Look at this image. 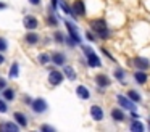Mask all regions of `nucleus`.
<instances>
[{
  "mask_svg": "<svg viewBox=\"0 0 150 132\" xmlns=\"http://www.w3.org/2000/svg\"><path fill=\"white\" fill-rule=\"evenodd\" d=\"M91 116L95 121H102L103 119V111H102V108L98 105H92L91 106Z\"/></svg>",
  "mask_w": 150,
  "mask_h": 132,
  "instance_id": "f8f14e48",
  "label": "nucleus"
},
{
  "mask_svg": "<svg viewBox=\"0 0 150 132\" xmlns=\"http://www.w3.org/2000/svg\"><path fill=\"white\" fill-rule=\"evenodd\" d=\"M149 129H150V121H149Z\"/></svg>",
  "mask_w": 150,
  "mask_h": 132,
  "instance_id": "4c0bfd02",
  "label": "nucleus"
},
{
  "mask_svg": "<svg viewBox=\"0 0 150 132\" xmlns=\"http://www.w3.org/2000/svg\"><path fill=\"white\" fill-rule=\"evenodd\" d=\"M8 48V44H7V39L0 37V52H7Z\"/></svg>",
  "mask_w": 150,
  "mask_h": 132,
  "instance_id": "cd10ccee",
  "label": "nucleus"
},
{
  "mask_svg": "<svg viewBox=\"0 0 150 132\" xmlns=\"http://www.w3.org/2000/svg\"><path fill=\"white\" fill-rule=\"evenodd\" d=\"M76 93L81 100H89L91 98V90L87 89L86 85H78L76 87Z\"/></svg>",
  "mask_w": 150,
  "mask_h": 132,
  "instance_id": "9b49d317",
  "label": "nucleus"
},
{
  "mask_svg": "<svg viewBox=\"0 0 150 132\" xmlns=\"http://www.w3.org/2000/svg\"><path fill=\"white\" fill-rule=\"evenodd\" d=\"M127 97H129L132 102H136V103H139L140 100H142V97L139 95V92H137V90H129V92H127Z\"/></svg>",
  "mask_w": 150,
  "mask_h": 132,
  "instance_id": "aec40b11",
  "label": "nucleus"
},
{
  "mask_svg": "<svg viewBox=\"0 0 150 132\" xmlns=\"http://www.w3.org/2000/svg\"><path fill=\"white\" fill-rule=\"evenodd\" d=\"M23 24H24V28H26L28 31H34V29L37 28V24H39V21H37L36 16L26 15V16L23 18Z\"/></svg>",
  "mask_w": 150,
  "mask_h": 132,
  "instance_id": "423d86ee",
  "label": "nucleus"
},
{
  "mask_svg": "<svg viewBox=\"0 0 150 132\" xmlns=\"http://www.w3.org/2000/svg\"><path fill=\"white\" fill-rule=\"evenodd\" d=\"M58 5H60V0H52V8L53 10L58 8Z\"/></svg>",
  "mask_w": 150,
  "mask_h": 132,
  "instance_id": "72a5a7b5",
  "label": "nucleus"
},
{
  "mask_svg": "<svg viewBox=\"0 0 150 132\" xmlns=\"http://www.w3.org/2000/svg\"><path fill=\"white\" fill-rule=\"evenodd\" d=\"M40 131H49V132H55V129L52 126H47V124H42L40 126Z\"/></svg>",
  "mask_w": 150,
  "mask_h": 132,
  "instance_id": "c756f323",
  "label": "nucleus"
},
{
  "mask_svg": "<svg viewBox=\"0 0 150 132\" xmlns=\"http://www.w3.org/2000/svg\"><path fill=\"white\" fill-rule=\"evenodd\" d=\"M73 10H74V13H76V16H84L86 15V3H84V0H76L74 3H73Z\"/></svg>",
  "mask_w": 150,
  "mask_h": 132,
  "instance_id": "9d476101",
  "label": "nucleus"
},
{
  "mask_svg": "<svg viewBox=\"0 0 150 132\" xmlns=\"http://www.w3.org/2000/svg\"><path fill=\"white\" fill-rule=\"evenodd\" d=\"M50 60H52V56H49L47 53H40V55H39V63H40V64H47Z\"/></svg>",
  "mask_w": 150,
  "mask_h": 132,
  "instance_id": "393cba45",
  "label": "nucleus"
},
{
  "mask_svg": "<svg viewBox=\"0 0 150 132\" xmlns=\"http://www.w3.org/2000/svg\"><path fill=\"white\" fill-rule=\"evenodd\" d=\"M39 40H40L39 34H36L34 31H29L26 35H24V42H26V44H29V45H36Z\"/></svg>",
  "mask_w": 150,
  "mask_h": 132,
  "instance_id": "4468645a",
  "label": "nucleus"
},
{
  "mask_svg": "<svg viewBox=\"0 0 150 132\" xmlns=\"http://www.w3.org/2000/svg\"><path fill=\"white\" fill-rule=\"evenodd\" d=\"M86 37H87L91 42H94V40H95V35L92 34V32H86Z\"/></svg>",
  "mask_w": 150,
  "mask_h": 132,
  "instance_id": "7c9ffc66",
  "label": "nucleus"
},
{
  "mask_svg": "<svg viewBox=\"0 0 150 132\" xmlns=\"http://www.w3.org/2000/svg\"><path fill=\"white\" fill-rule=\"evenodd\" d=\"M102 52H103V53L107 55V58H110V60H113V61H115V58H113V56H111V55H110V52H108L107 48H102Z\"/></svg>",
  "mask_w": 150,
  "mask_h": 132,
  "instance_id": "473e14b6",
  "label": "nucleus"
},
{
  "mask_svg": "<svg viewBox=\"0 0 150 132\" xmlns=\"http://www.w3.org/2000/svg\"><path fill=\"white\" fill-rule=\"evenodd\" d=\"M2 97H4L5 100H13V98H15V90L5 87V89L2 90Z\"/></svg>",
  "mask_w": 150,
  "mask_h": 132,
  "instance_id": "6ab92c4d",
  "label": "nucleus"
},
{
  "mask_svg": "<svg viewBox=\"0 0 150 132\" xmlns=\"http://www.w3.org/2000/svg\"><path fill=\"white\" fill-rule=\"evenodd\" d=\"M21 126L18 124H13V122H0V131H10V132H18Z\"/></svg>",
  "mask_w": 150,
  "mask_h": 132,
  "instance_id": "2eb2a0df",
  "label": "nucleus"
},
{
  "mask_svg": "<svg viewBox=\"0 0 150 132\" xmlns=\"http://www.w3.org/2000/svg\"><path fill=\"white\" fill-rule=\"evenodd\" d=\"M5 87H7V80H5V79H2V77H0V89L4 90Z\"/></svg>",
  "mask_w": 150,
  "mask_h": 132,
  "instance_id": "2f4dec72",
  "label": "nucleus"
},
{
  "mask_svg": "<svg viewBox=\"0 0 150 132\" xmlns=\"http://www.w3.org/2000/svg\"><path fill=\"white\" fill-rule=\"evenodd\" d=\"M52 61L57 66H63V64L66 63V55L62 53V52H55V53L52 55Z\"/></svg>",
  "mask_w": 150,
  "mask_h": 132,
  "instance_id": "ddd939ff",
  "label": "nucleus"
},
{
  "mask_svg": "<svg viewBox=\"0 0 150 132\" xmlns=\"http://www.w3.org/2000/svg\"><path fill=\"white\" fill-rule=\"evenodd\" d=\"M124 76H126V73H124L123 69H120V68H116V69H115V77H116L120 82H123V84H124V80H123Z\"/></svg>",
  "mask_w": 150,
  "mask_h": 132,
  "instance_id": "5701e85b",
  "label": "nucleus"
},
{
  "mask_svg": "<svg viewBox=\"0 0 150 132\" xmlns=\"http://www.w3.org/2000/svg\"><path fill=\"white\" fill-rule=\"evenodd\" d=\"M116 100H118V103H120L123 108L131 109V111H134V109H136V106H134V103H136V102H132L129 97L126 98V97H123V95H116Z\"/></svg>",
  "mask_w": 150,
  "mask_h": 132,
  "instance_id": "0eeeda50",
  "label": "nucleus"
},
{
  "mask_svg": "<svg viewBox=\"0 0 150 132\" xmlns=\"http://www.w3.org/2000/svg\"><path fill=\"white\" fill-rule=\"evenodd\" d=\"M132 64L137 68V69H142V71H147L150 68V61H149V58H145V56H134V60H132Z\"/></svg>",
  "mask_w": 150,
  "mask_h": 132,
  "instance_id": "20e7f679",
  "label": "nucleus"
},
{
  "mask_svg": "<svg viewBox=\"0 0 150 132\" xmlns=\"http://www.w3.org/2000/svg\"><path fill=\"white\" fill-rule=\"evenodd\" d=\"M47 23H49L50 26H57V24H58V19H57V16L49 15V16H47Z\"/></svg>",
  "mask_w": 150,
  "mask_h": 132,
  "instance_id": "bb28decb",
  "label": "nucleus"
},
{
  "mask_svg": "<svg viewBox=\"0 0 150 132\" xmlns=\"http://www.w3.org/2000/svg\"><path fill=\"white\" fill-rule=\"evenodd\" d=\"M134 79H136V82L137 84H145L147 80H149V76H147V73H144L142 69H137L136 73H134Z\"/></svg>",
  "mask_w": 150,
  "mask_h": 132,
  "instance_id": "dca6fc26",
  "label": "nucleus"
},
{
  "mask_svg": "<svg viewBox=\"0 0 150 132\" xmlns=\"http://www.w3.org/2000/svg\"><path fill=\"white\" fill-rule=\"evenodd\" d=\"M7 8V3H4V2H0V10H5Z\"/></svg>",
  "mask_w": 150,
  "mask_h": 132,
  "instance_id": "c9c22d12",
  "label": "nucleus"
},
{
  "mask_svg": "<svg viewBox=\"0 0 150 132\" xmlns=\"http://www.w3.org/2000/svg\"><path fill=\"white\" fill-rule=\"evenodd\" d=\"M82 52L86 53V60H87V64L91 68H100L102 66V61L98 58V55L91 47H82Z\"/></svg>",
  "mask_w": 150,
  "mask_h": 132,
  "instance_id": "f03ea898",
  "label": "nucleus"
},
{
  "mask_svg": "<svg viewBox=\"0 0 150 132\" xmlns=\"http://www.w3.org/2000/svg\"><path fill=\"white\" fill-rule=\"evenodd\" d=\"M4 61H5V55H2V53H0V64L4 63Z\"/></svg>",
  "mask_w": 150,
  "mask_h": 132,
  "instance_id": "e433bc0d",
  "label": "nucleus"
},
{
  "mask_svg": "<svg viewBox=\"0 0 150 132\" xmlns=\"http://www.w3.org/2000/svg\"><path fill=\"white\" fill-rule=\"evenodd\" d=\"M131 129H132V131H137V132H142L144 131V124L139 122V121H132L131 122Z\"/></svg>",
  "mask_w": 150,
  "mask_h": 132,
  "instance_id": "b1692460",
  "label": "nucleus"
},
{
  "mask_svg": "<svg viewBox=\"0 0 150 132\" xmlns=\"http://www.w3.org/2000/svg\"><path fill=\"white\" fill-rule=\"evenodd\" d=\"M18 74H20V64L13 63L10 68V77H18Z\"/></svg>",
  "mask_w": 150,
  "mask_h": 132,
  "instance_id": "4be33fe9",
  "label": "nucleus"
},
{
  "mask_svg": "<svg viewBox=\"0 0 150 132\" xmlns=\"http://www.w3.org/2000/svg\"><path fill=\"white\" fill-rule=\"evenodd\" d=\"M65 26H66V29H68V34L71 35V37L78 42V45H79V44H81V35H79V32H78V28H76L73 23H69V21H65Z\"/></svg>",
  "mask_w": 150,
  "mask_h": 132,
  "instance_id": "6e6552de",
  "label": "nucleus"
},
{
  "mask_svg": "<svg viewBox=\"0 0 150 132\" xmlns=\"http://www.w3.org/2000/svg\"><path fill=\"white\" fill-rule=\"evenodd\" d=\"M95 84H97L100 89H105V87H108L111 84V80L107 74H97V76H95Z\"/></svg>",
  "mask_w": 150,
  "mask_h": 132,
  "instance_id": "1a4fd4ad",
  "label": "nucleus"
},
{
  "mask_svg": "<svg viewBox=\"0 0 150 132\" xmlns=\"http://www.w3.org/2000/svg\"><path fill=\"white\" fill-rule=\"evenodd\" d=\"M7 111H8V106L5 103V98L4 100L0 98V113H7Z\"/></svg>",
  "mask_w": 150,
  "mask_h": 132,
  "instance_id": "c85d7f7f",
  "label": "nucleus"
},
{
  "mask_svg": "<svg viewBox=\"0 0 150 132\" xmlns=\"http://www.w3.org/2000/svg\"><path fill=\"white\" fill-rule=\"evenodd\" d=\"M29 3H31V5H39L40 0H29Z\"/></svg>",
  "mask_w": 150,
  "mask_h": 132,
  "instance_id": "f704fd0d",
  "label": "nucleus"
},
{
  "mask_svg": "<svg viewBox=\"0 0 150 132\" xmlns=\"http://www.w3.org/2000/svg\"><path fill=\"white\" fill-rule=\"evenodd\" d=\"M53 39L57 40V44H65V39H66V37L62 34V32H58V31H57L55 34H53Z\"/></svg>",
  "mask_w": 150,
  "mask_h": 132,
  "instance_id": "a878e982",
  "label": "nucleus"
},
{
  "mask_svg": "<svg viewBox=\"0 0 150 132\" xmlns=\"http://www.w3.org/2000/svg\"><path fill=\"white\" fill-rule=\"evenodd\" d=\"M89 26H91V31L94 32L97 37L107 39L108 35H110V29H108L107 21H105V19H92Z\"/></svg>",
  "mask_w": 150,
  "mask_h": 132,
  "instance_id": "f257e3e1",
  "label": "nucleus"
},
{
  "mask_svg": "<svg viewBox=\"0 0 150 132\" xmlns=\"http://www.w3.org/2000/svg\"><path fill=\"white\" fill-rule=\"evenodd\" d=\"M13 119H15V121H16L20 126H21V127H26V126H28V119H26V116H24L23 113H20V111H15Z\"/></svg>",
  "mask_w": 150,
  "mask_h": 132,
  "instance_id": "f3484780",
  "label": "nucleus"
},
{
  "mask_svg": "<svg viewBox=\"0 0 150 132\" xmlns=\"http://www.w3.org/2000/svg\"><path fill=\"white\" fill-rule=\"evenodd\" d=\"M63 73H65V76H66V77H69V80L76 79V73H74V69H73L71 66H66L65 69H63Z\"/></svg>",
  "mask_w": 150,
  "mask_h": 132,
  "instance_id": "412c9836",
  "label": "nucleus"
},
{
  "mask_svg": "<svg viewBox=\"0 0 150 132\" xmlns=\"http://www.w3.org/2000/svg\"><path fill=\"white\" fill-rule=\"evenodd\" d=\"M63 79H65V74H63L62 71H57V69L50 71V74H49V82L52 84V85H60V84L63 82Z\"/></svg>",
  "mask_w": 150,
  "mask_h": 132,
  "instance_id": "39448f33",
  "label": "nucleus"
},
{
  "mask_svg": "<svg viewBox=\"0 0 150 132\" xmlns=\"http://www.w3.org/2000/svg\"><path fill=\"white\" fill-rule=\"evenodd\" d=\"M111 118L116 122H121V121H124V113L121 111V108H113L111 109Z\"/></svg>",
  "mask_w": 150,
  "mask_h": 132,
  "instance_id": "a211bd4d",
  "label": "nucleus"
},
{
  "mask_svg": "<svg viewBox=\"0 0 150 132\" xmlns=\"http://www.w3.org/2000/svg\"><path fill=\"white\" fill-rule=\"evenodd\" d=\"M31 108H33L34 113H37V114H40V113L47 111V108H49V105H47V102L44 98H36L31 102Z\"/></svg>",
  "mask_w": 150,
  "mask_h": 132,
  "instance_id": "7ed1b4c3",
  "label": "nucleus"
}]
</instances>
